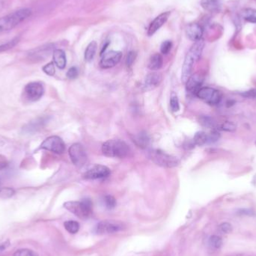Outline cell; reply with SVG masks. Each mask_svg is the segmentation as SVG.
<instances>
[{
	"label": "cell",
	"instance_id": "6da1fadb",
	"mask_svg": "<svg viewBox=\"0 0 256 256\" xmlns=\"http://www.w3.org/2000/svg\"><path fill=\"white\" fill-rule=\"evenodd\" d=\"M204 47L205 42L202 39L195 42L188 51L185 59V62L183 64L182 71H181V80L184 84H186L188 79L192 75L191 74H192L193 66L200 59Z\"/></svg>",
	"mask_w": 256,
	"mask_h": 256
},
{
	"label": "cell",
	"instance_id": "7a4b0ae2",
	"mask_svg": "<svg viewBox=\"0 0 256 256\" xmlns=\"http://www.w3.org/2000/svg\"><path fill=\"white\" fill-rule=\"evenodd\" d=\"M31 9L22 8L0 18V34L13 30L32 15Z\"/></svg>",
	"mask_w": 256,
	"mask_h": 256
},
{
	"label": "cell",
	"instance_id": "3957f363",
	"mask_svg": "<svg viewBox=\"0 0 256 256\" xmlns=\"http://www.w3.org/2000/svg\"><path fill=\"white\" fill-rule=\"evenodd\" d=\"M102 152L106 157L124 158L130 153V148L120 139H109L103 143Z\"/></svg>",
	"mask_w": 256,
	"mask_h": 256
},
{
	"label": "cell",
	"instance_id": "277c9868",
	"mask_svg": "<svg viewBox=\"0 0 256 256\" xmlns=\"http://www.w3.org/2000/svg\"><path fill=\"white\" fill-rule=\"evenodd\" d=\"M64 207L79 218L87 219L92 214L93 205L90 199H85L80 202H67Z\"/></svg>",
	"mask_w": 256,
	"mask_h": 256
},
{
	"label": "cell",
	"instance_id": "5b68a950",
	"mask_svg": "<svg viewBox=\"0 0 256 256\" xmlns=\"http://www.w3.org/2000/svg\"><path fill=\"white\" fill-rule=\"evenodd\" d=\"M151 160L157 165L165 168H173L178 167L179 160L172 155L169 154L160 150H154L149 155Z\"/></svg>",
	"mask_w": 256,
	"mask_h": 256
},
{
	"label": "cell",
	"instance_id": "8992f818",
	"mask_svg": "<svg viewBox=\"0 0 256 256\" xmlns=\"http://www.w3.org/2000/svg\"><path fill=\"white\" fill-rule=\"evenodd\" d=\"M44 94V85L40 82H33L25 87L23 96L30 102H38Z\"/></svg>",
	"mask_w": 256,
	"mask_h": 256
},
{
	"label": "cell",
	"instance_id": "52a82bcc",
	"mask_svg": "<svg viewBox=\"0 0 256 256\" xmlns=\"http://www.w3.org/2000/svg\"><path fill=\"white\" fill-rule=\"evenodd\" d=\"M69 156L76 167L81 168L87 162V154L84 146L80 143L73 144L69 149Z\"/></svg>",
	"mask_w": 256,
	"mask_h": 256
},
{
	"label": "cell",
	"instance_id": "ba28073f",
	"mask_svg": "<svg viewBox=\"0 0 256 256\" xmlns=\"http://www.w3.org/2000/svg\"><path fill=\"white\" fill-rule=\"evenodd\" d=\"M196 96L209 105H217L221 101V92L211 87H203L196 92Z\"/></svg>",
	"mask_w": 256,
	"mask_h": 256
},
{
	"label": "cell",
	"instance_id": "9c48e42d",
	"mask_svg": "<svg viewBox=\"0 0 256 256\" xmlns=\"http://www.w3.org/2000/svg\"><path fill=\"white\" fill-rule=\"evenodd\" d=\"M40 148L57 154H62L66 151L65 142L57 136H52L47 138Z\"/></svg>",
	"mask_w": 256,
	"mask_h": 256
},
{
	"label": "cell",
	"instance_id": "30bf717a",
	"mask_svg": "<svg viewBox=\"0 0 256 256\" xmlns=\"http://www.w3.org/2000/svg\"><path fill=\"white\" fill-rule=\"evenodd\" d=\"M124 225L121 222L113 221H103L100 222L96 227L97 233L100 235L113 234L123 230Z\"/></svg>",
	"mask_w": 256,
	"mask_h": 256
},
{
	"label": "cell",
	"instance_id": "8fae6325",
	"mask_svg": "<svg viewBox=\"0 0 256 256\" xmlns=\"http://www.w3.org/2000/svg\"><path fill=\"white\" fill-rule=\"evenodd\" d=\"M121 57H122V53L120 51H109L103 54L100 62V66L102 68H111L119 63Z\"/></svg>",
	"mask_w": 256,
	"mask_h": 256
},
{
	"label": "cell",
	"instance_id": "7c38bea8",
	"mask_svg": "<svg viewBox=\"0 0 256 256\" xmlns=\"http://www.w3.org/2000/svg\"><path fill=\"white\" fill-rule=\"evenodd\" d=\"M53 48V45L52 44L41 46L29 52V59L33 62H40V61L44 60L46 58H48L51 55L52 51H54Z\"/></svg>",
	"mask_w": 256,
	"mask_h": 256
},
{
	"label": "cell",
	"instance_id": "4fadbf2b",
	"mask_svg": "<svg viewBox=\"0 0 256 256\" xmlns=\"http://www.w3.org/2000/svg\"><path fill=\"white\" fill-rule=\"evenodd\" d=\"M110 170L106 166L95 165L84 174V178L87 180H95L106 178L110 175Z\"/></svg>",
	"mask_w": 256,
	"mask_h": 256
},
{
	"label": "cell",
	"instance_id": "5bb4252c",
	"mask_svg": "<svg viewBox=\"0 0 256 256\" xmlns=\"http://www.w3.org/2000/svg\"><path fill=\"white\" fill-rule=\"evenodd\" d=\"M170 12H164V13L160 14V15L155 18L154 20L151 23L149 26V30H148V34L149 36L153 35L154 33H157L163 25L167 23V20L170 17Z\"/></svg>",
	"mask_w": 256,
	"mask_h": 256
},
{
	"label": "cell",
	"instance_id": "9a60e30c",
	"mask_svg": "<svg viewBox=\"0 0 256 256\" xmlns=\"http://www.w3.org/2000/svg\"><path fill=\"white\" fill-rule=\"evenodd\" d=\"M186 34L190 41L196 42L202 40L203 30L202 26L198 23H190L187 26Z\"/></svg>",
	"mask_w": 256,
	"mask_h": 256
},
{
	"label": "cell",
	"instance_id": "2e32d148",
	"mask_svg": "<svg viewBox=\"0 0 256 256\" xmlns=\"http://www.w3.org/2000/svg\"><path fill=\"white\" fill-rule=\"evenodd\" d=\"M204 78L199 74H193L188 79L186 83V88L190 93H196L202 88Z\"/></svg>",
	"mask_w": 256,
	"mask_h": 256
},
{
	"label": "cell",
	"instance_id": "e0dca14e",
	"mask_svg": "<svg viewBox=\"0 0 256 256\" xmlns=\"http://www.w3.org/2000/svg\"><path fill=\"white\" fill-rule=\"evenodd\" d=\"M162 81V76L157 73H152L145 77L144 88L145 90H152L157 88Z\"/></svg>",
	"mask_w": 256,
	"mask_h": 256
},
{
	"label": "cell",
	"instance_id": "ac0fdd59",
	"mask_svg": "<svg viewBox=\"0 0 256 256\" xmlns=\"http://www.w3.org/2000/svg\"><path fill=\"white\" fill-rule=\"evenodd\" d=\"M44 120L41 118L32 120L22 128V132L25 134H33L39 131L44 124Z\"/></svg>",
	"mask_w": 256,
	"mask_h": 256
},
{
	"label": "cell",
	"instance_id": "d6986e66",
	"mask_svg": "<svg viewBox=\"0 0 256 256\" xmlns=\"http://www.w3.org/2000/svg\"><path fill=\"white\" fill-rule=\"evenodd\" d=\"M201 5L205 10L210 12H220L222 8V0H202Z\"/></svg>",
	"mask_w": 256,
	"mask_h": 256
},
{
	"label": "cell",
	"instance_id": "ffe728a7",
	"mask_svg": "<svg viewBox=\"0 0 256 256\" xmlns=\"http://www.w3.org/2000/svg\"><path fill=\"white\" fill-rule=\"evenodd\" d=\"M53 62L59 69H64L66 68V52H64L62 50H55L53 51Z\"/></svg>",
	"mask_w": 256,
	"mask_h": 256
},
{
	"label": "cell",
	"instance_id": "44dd1931",
	"mask_svg": "<svg viewBox=\"0 0 256 256\" xmlns=\"http://www.w3.org/2000/svg\"><path fill=\"white\" fill-rule=\"evenodd\" d=\"M163 64V59L161 55L158 53L154 54L149 59L148 67L150 70H157L161 68Z\"/></svg>",
	"mask_w": 256,
	"mask_h": 256
},
{
	"label": "cell",
	"instance_id": "7402d4cb",
	"mask_svg": "<svg viewBox=\"0 0 256 256\" xmlns=\"http://www.w3.org/2000/svg\"><path fill=\"white\" fill-rule=\"evenodd\" d=\"M97 49H98V44L95 41H91L86 50L85 51V60L86 62H91L95 57V53H96Z\"/></svg>",
	"mask_w": 256,
	"mask_h": 256
},
{
	"label": "cell",
	"instance_id": "603a6c76",
	"mask_svg": "<svg viewBox=\"0 0 256 256\" xmlns=\"http://www.w3.org/2000/svg\"><path fill=\"white\" fill-rule=\"evenodd\" d=\"M134 142L142 149L147 147L149 143V138L145 133H140L134 137Z\"/></svg>",
	"mask_w": 256,
	"mask_h": 256
},
{
	"label": "cell",
	"instance_id": "cb8c5ba5",
	"mask_svg": "<svg viewBox=\"0 0 256 256\" xmlns=\"http://www.w3.org/2000/svg\"><path fill=\"white\" fill-rule=\"evenodd\" d=\"M207 142V134L204 131H199L193 137V143L198 146H203Z\"/></svg>",
	"mask_w": 256,
	"mask_h": 256
},
{
	"label": "cell",
	"instance_id": "d4e9b609",
	"mask_svg": "<svg viewBox=\"0 0 256 256\" xmlns=\"http://www.w3.org/2000/svg\"><path fill=\"white\" fill-rule=\"evenodd\" d=\"M242 17L246 21L252 23H256V10L252 8H247L242 12Z\"/></svg>",
	"mask_w": 256,
	"mask_h": 256
},
{
	"label": "cell",
	"instance_id": "484cf974",
	"mask_svg": "<svg viewBox=\"0 0 256 256\" xmlns=\"http://www.w3.org/2000/svg\"><path fill=\"white\" fill-rule=\"evenodd\" d=\"M64 226L66 228V230L70 234H76L80 230V224L79 222L74 221H66L64 223Z\"/></svg>",
	"mask_w": 256,
	"mask_h": 256
},
{
	"label": "cell",
	"instance_id": "4316f807",
	"mask_svg": "<svg viewBox=\"0 0 256 256\" xmlns=\"http://www.w3.org/2000/svg\"><path fill=\"white\" fill-rule=\"evenodd\" d=\"M199 124L207 128H214L215 127V121L213 118L207 116H201L199 119Z\"/></svg>",
	"mask_w": 256,
	"mask_h": 256
},
{
	"label": "cell",
	"instance_id": "83f0119b",
	"mask_svg": "<svg viewBox=\"0 0 256 256\" xmlns=\"http://www.w3.org/2000/svg\"><path fill=\"white\" fill-rule=\"evenodd\" d=\"M19 40H20L19 38H15L13 40H12V41L5 43V44H1L0 45V52H5V51L15 48V46L19 42Z\"/></svg>",
	"mask_w": 256,
	"mask_h": 256
},
{
	"label": "cell",
	"instance_id": "f1b7e54d",
	"mask_svg": "<svg viewBox=\"0 0 256 256\" xmlns=\"http://www.w3.org/2000/svg\"><path fill=\"white\" fill-rule=\"evenodd\" d=\"M218 127V129L221 130V131L233 132L236 130L237 126L235 123L232 122V121H225V122L222 123V124L219 126Z\"/></svg>",
	"mask_w": 256,
	"mask_h": 256
},
{
	"label": "cell",
	"instance_id": "f546056e",
	"mask_svg": "<svg viewBox=\"0 0 256 256\" xmlns=\"http://www.w3.org/2000/svg\"><path fill=\"white\" fill-rule=\"evenodd\" d=\"M209 244L214 249H220L222 245V240L221 237L217 235H212L209 239Z\"/></svg>",
	"mask_w": 256,
	"mask_h": 256
},
{
	"label": "cell",
	"instance_id": "4dcf8cb0",
	"mask_svg": "<svg viewBox=\"0 0 256 256\" xmlns=\"http://www.w3.org/2000/svg\"><path fill=\"white\" fill-rule=\"evenodd\" d=\"M170 108H171V111L178 112L180 109L179 102H178V97L176 95L172 93L170 99Z\"/></svg>",
	"mask_w": 256,
	"mask_h": 256
},
{
	"label": "cell",
	"instance_id": "1f68e13d",
	"mask_svg": "<svg viewBox=\"0 0 256 256\" xmlns=\"http://www.w3.org/2000/svg\"><path fill=\"white\" fill-rule=\"evenodd\" d=\"M14 256H39L35 252L30 249H21L15 252Z\"/></svg>",
	"mask_w": 256,
	"mask_h": 256
},
{
	"label": "cell",
	"instance_id": "d6a6232c",
	"mask_svg": "<svg viewBox=\"0 0 256 256\" xmlns=\"http://www.w3.org/2000/svg\"><path fill=\"white\" fill-rule=\"evenodd\" d=\"M15 191L12 188H0V198L8 199L12 197L15 195Z\"/></svg>",
	"mask_w": 256,
	"mask_h": 256
},
{
	"label": "cell",
	"instance_id": "836d02e7",
	"mask_svg": "<svg viewBox=\"0 0 256 256\" xmlns=\"http://www.w3.org/2000/svg\"><path fill=\"white\" fill-rule=\"evenodd\" d=\"M104 203L108 209H113L116 206V199L113 196L108 195L104 197Z\"/></svg>",
	"mask_w": 256,
	"mask_h": 256
},
{
	"label": "cell",
	"instance_id": "e575fe53",
	"mask_svg": "<svg viewBox=\"0 0 256 256\" xmlns=\"http://www.w3.org/2000/svg\"><path fill=\"white\" fill-rule=\"evenodd\" d=\"M43 70H44L45 74L49 76H53L56 73V69H55V66H54V62H50L48 65L43 67Z\"/></svg>",
	"mask_w": 256,
	"mask_h": 256
},
{
	"label": "cell",
	"instance_id": "d590c367",
	"mask_svg": "<svg viewBox=\"0 0 256 256\" xmlns=\"http://www.w3.org/2000/svg\"><path fill=\"white\" fill-rule=\"evenodd\" d=\"M171 47H172L171 41H164V42L162 43L161 47H160V51H161L162 53L167 55L171 51Z\"/></svg>",
	"mask_w": 256,
	"mask_h": 256
},
{
	"label": "cell",
	"instance_id": "8d00e7d4",
	"mask_svg": "<svg viewBox=\"0 0 256 256\" xmlns=\"http://www.w3.org/2000/svg\"><path fill=\"white\" fill-rule=\"evenodd\" d=\"M221 135L219 134L218 131H211V134H207V143H214L220 139Z\"/></svg>",
	"mask_w": 256,
	"mask_h": 256
},
{
	"label": "cell",
	"instance_id": "74e56055",
	"mask_svg": "<svg viewBox=\"0 0 256 256\" xmlns=\"http://www.w3.org/2000/svg\"><path fill=\"white\" fill-rule=\"evenodd\" d=\"M79 71L78 69L76 67H71L69 69L67 73L68 78L70 80H74L78 77Z\"/></svg>",
	"mask_w": 256,
	"mask_h": 256
},
{
	"label": "cell",
	"instance_id": "f35d334b",
	"mask_svg": "<svg viewBox=\"0 0 256 256\" xmlns=\"http://www.w3.org/2000/svg\"><path fill=\"white\" fill-rule=\"evenodd\" d=\"M136 58H137V53L134 51H131L129 53L127 54V59H126V63L128 67H131L134 64V61H135Z\"/></svg>",
	"mask_w": 256,
	"mask_h": 256
},
{
	"label": "cell",
	"instance_id": "ab89813d",
	"mask_svg": "<svg viewBox=\"0 0 256 256\" xmlns=\"http://www.w3.org/2000/svg\"><path fill=\"white\" fill-rule=\"evenodd\" d=\"M220 229L222 231L223 233L228 234L232 232V225L229 222H223L220 225Z\"/></svg>",
	"mask_w": 256,
	"mask_h": 256
},
{
	"label": "cell",
	"instance_id": "60d3db41",
	"mask_svg": "<svg viewBox=\"0 0 256 256\" xmlns=\"http://www.w3.org/2000/svg\"><path fill=\"white\" fill-rule=\"evenodd\" d=\"M240 95L245 98H254L256 97V90H250V91L243 92Z\"/></svg>",
	"mask_w": 256,
	"mask_h": 256
},
{
	"label": "cell",
	"instance_id": "b9f144b4",
	"mask_svg": "<svg viewBox=\"0 0 256 256\" xmlns=\"http://www.w3.org/2000/svg\"><path fill=\"white\" fill-rule=\"evenodd\" d=\"M8 166V162L7 159L5 157L0 155V170H4V169L7 168Z\"/></svg>",
	"mask_w": 256,
	"mask_h": 256
},
{
	"label": "cell",
	"instance_id": "7bdbcfd3",
	"mask_svg": "<svg viewBox=\"0 0 256 256\" xmlns=\"http://www.w3.org/2000/svg\"><path fill=\"white\" fill-rule=\"evenodd\" d=\"M242 214H247V215H251L252 211L250 210H241L240 212Z\"/></svg>",
	"mask_w": 256,
	"mask_h": 256
},
{
	"label": "cell",
	"instance_id": "ee69618b",
	"mask_svg": "<svg viewBox=\"0 0 256 256\" xmlns=\"http://www.w3.org/2000/svg\"><path fill=\"white\" fill-rule=\"evenodd\" d=\"M0 185H1V183H0Z\"/></svg>",
	"mask_w": 256,
	"mask_h": 256
}]
</instances>
